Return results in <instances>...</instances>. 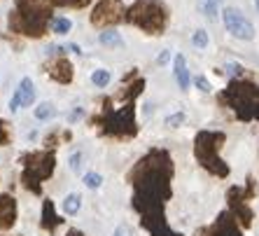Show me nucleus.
Instances as JSON below:
<instances>
[{"label":"nucleus","instance_id":"f257e3e1","mask_svg":"<svg viewBox=\"0 0 259 236\" xmlns=\"http://www.w3.org/2000/svg\"><path fill=\"white\" fill-rule=\"evenodd\" d=\"M91 127H98L101 136L115 140H128L138 133V122H136V103H124L119 108H112V98L103 101V108L96 115L89 117Z\"/></svg>","mask_w":259,"mask_h":236},{"label":"nucleus","instance_id":"f03ea898","mask_svg":"<svg viewBox=\"0 0 259 236\" xmlns=\"http://www.w3.org/2000/svg\"><path fill=\"white\" fill-rule=\"evenodd\" d=\"M217 101L224 108H229L241 122L259 120V85H254L252 80H231L227 89L217 96Z\"/></svg>","mask_w":259,"mask_h":236},{"label":"nucleus","instance_id":"7ed1b4c3","mask_svg":"<svg viewBox=\"0 0 259 236\" xmlns=\"http://www.w3.org/2000/svg\"><path fill=\"white\" fill-rule=\"evenodd\" d=\"M170 21V10L163 0H133L126 7V24L147 35H163Z\"/></svg>","mask_w":259,"mask_h":236},{"label":"nucleus","instance_id":"20e7f679","mask_svg":"<svg viewBox=\"0 0 259 236\" xmlns=\"http://www.w3.org/2000/svg\"><path fill=\"white\" fill-rule=\"evenodd\" d=\"M21 185L30 194L40 196L42 194V182L49 180L56 171V152L54 150H35L21 154Z\"/></svg>","mask_w":259,"mask_h":236},{"label":"nucleus","instance_id":"39448f33","mask_svg":"<svg viewBox=\"0 0 259 236\" xmlns=\"http://www.w3.org/2000/svg\"><path fill=\"white\" fill-rule=\"evenodd\" d=\"M224 140H227V136L222 131H199L196 138H194V154H196L199 164L208 173H212L217 178L229 176V166L220 157Z\"/></svg>","mask_w":259,"mask_h":236},{"label":"nucleus","instance_id":"423d86ee","mask_svg":"<svg viewBox=\"0 0 259 236\" xmlns=\"http://www.w3.org/2000/svg\"><path fill=\"white\" fill-rule=\"evenodd\" d=\"M52 14H42V12H24L14 7L12 12L7 14V26L14 35L21 37H30V40H40L49 33L52 28Z\"/></svg>","mask_w":259,"mask_h":236},{"label":"nucleus","instance_id":"0eeeda50","mask_svg":"<svg viewBox=\"0 0 259 236\" xmlns=\"http://www.w3.org/2000/svg\"><path fill=\"white\" fill-rule=\"evenodd\" d=\"M91 26L101 30H108L110 26H117L126 21V7L121 0H98V5L91 10Z\"/></svg>","mask_w":259,"mask_h":236},{"label":"nucleus","instance_id":"6e6552de","mask_svg":"<svg viewBox=\"0 0 259 236\" xmlns=\"http://www.w3.org/2000/svg\"><path fill=\"white\" fill-rule=\"evenodd\" d=\"M222 24H224V28H227V33H229L231 37L243 40V43H252L254 35H257L252 21H250L238 7H224L222 10Z\"/></svg>","mask_w":259,"mask_h":236},{"label":"nucleus","instance_id":"1a4fd4ad","mask_svg":"<svg viewBox=\"0 0 259 236\" xmlns=\"http://www.w3.org/2000/svg\"><path fill=\"white\" fill-rule=\"evenodd\" d=\"M45 73L49 75V80H54L56 85H70L75 80V66L66 54H59L45 66Z\"/></svg>","mask_w":259,"mask_h":236},{"label":"nucleus","instance_id":"9d476101","mask_svg":"<svg viewBox=\"0 0 259 236\" xmlns=\"http://www.w3.org/2000/svg\"><path fill=\"white\" fill-rule=\"evenodd\" d=\"M33 103H35V85H33V80L30 77H24L21 82H19L14 96L10 98V110L17 112L19 108H30Z\"/></svg>","mask_w":259,"mask_h":236},{"label":"nucleus","instance_id":"9b49d317","mask_svg":"<svg viewBox=\"0 0 259 236\" xmlns=\"http://www.w3.org/2000/svg\"><path fill=\"white\" fill-rule=\"evenodd\" d=\"M19 218V204L12 194H0V231L12 229Z\"/></svg>","mask_w":259,"mask_h":236},{"label":"nucleus","instance_id":"f8f14e48","mask_svg":"<svg viewBox=\"0 0 259 236\" xmlns=\"http://www.w3.org/2000/svg\"><path fill=\"white\" fill-rule=\"evenodd\" d=\"M61 224H63V220H61V215L56 213V204L52 199H45L42 213H40V227H42V231H47V234L52 236V234H56V229H59Z\"/></svg>","mask_w":259,"mask_h":236},{"label":"nucleus","instance_id":"ddd939ff","mask_svg":"<svg viewBox=\"0 0 259 236\" xmlns=\"http://www.w3.org/2000/svg\"><path fill=\"white\" fill-rule=\"evenodd\" d=\"M208 236H241V229H238L231 213H222L217 218V222L208 229Z\"/></svg>","mask_w":259,"mask_h":236},{"label":"nucleus","instance_id":"4468645a","mask_svg":"<svg viewBox=\"0 0 259 236\" xmlns=\"http://www.w3.org/2000/svg\"><path fill=\"white\" fill-rule=\"evenodd\" d=\"M143 89H145V77H136V80H131V82H121V89L115 98L121 101V105L136 103V98L143 94Z\"/></svg>","mask_w":259,"mask_h":236},{"label":"nucleus","instance_id":"2eb2a0df","mask_svg":"<svg viewBox=\"0 0 259 236\" xmlns=\"http://www.w3.org/2000/svg\"><path fill=\"white\" fill-rule=\"evenodd\" d=\"M173 75H175L178 87H180L182 91H189V87H192V75H189V68H187V59L182 54H175V59H173Z\"/></svg>","mask_w":259,"mask_h":236},{"label":"nucleus","instance_id":"dca6fc26","mask_svg":"<svg viewBox=\"0 0 259 236\" xmlns=\"http://www.w3.org/2000/svg\"><path fill=\"white\" fill-rule=\"evenodd\" d=\"M222 3L224 0H199V10L208 21H217V17L222 14V10H220Z\"/></svg>","mask_w":259,"mask_h":236},{"label":"nucleus","instance_id":"f3484780","mask_svg":"<svg viewBox=\"0 0 259 236\" xmlns=\"http://www.w3.org/2000/svg\"><path fill=\"white\" fill-rule=\"evenodd\" d=\"M98 43H101L103 47H115V49H119V47H124V37H121L117 30L108 28V30H103L101 35H98Z\"/></svg>","mask_w":259,"mask_h":236},{"label":"nucleus","instance_id":"a211bd4d","mask_svg":"<svg viewBox=\"0 0 259 236\" xmlns=\"http://www.w3.org/2000/svg\"><path fill=\"white\" fill-rule=\"evenodd\" d=\"M33 115H35L37 122H49L59 115V110H56L54 103H40L35 110H33Z\"/></svg>","mask_w":259,"mask_h":236},{"label":"nucleus","instance_id":"6ab92c4d","mask_svg":"<svg viewBox=\"0 0 259 236\" xmlns=\"http://www.w3.org/2000/svg\"><path fill=\"white\" fill-rule=\"evenodd\" d=\"M79 208H82V196H79L77 192H70L66 199H63V213H66V215H77Z\"/></svg>","mask_w":259,"mask_h":236},{"label":"nucleus","instance_id":"aec40b11","mask_svg":"<svg viewBox=\"0 0 259 236\" xmlns=\"http://www.w3.org/2000/svg\"><path fill=\"white\" fill-rule=\"evenodd\" d=\"M72 30V21L68 17H54L52 19V33L56 35H68Z\"/></svg>","mask_w":259,"mask_h":236},{"label":"nucleus","instance_id":"412c9836","mask_svg":"<svg viewBox=\"0 0 259 236\" xmlns=\"http://www.w3.org/2000/svg\"><path fill=\"white\" fill-rule=\"evenodd\" d=\"M91 82H94L96 87H101V89H105V87L112 82V73L105 70V68H96V70L91 73Z\"/></svg>","mask_w":259,"mask_h":236},{"label":"nucleus","instance_id":"4be33fe9","mask_svg":"<svg viewBox=\"0 0 259 236\" xmlns=\"http://www.w3.org/2000/svg\"><path fill=\"white\" fill-rule=\"evenodd\" d=\"M192 45L196 49H208V45H210V37H208V30L203 28H196L192 35Z\"/></svg>","mask_w":259,"mask_h":236},{"label":"nucleus","instance_id":"5701e85b","mask_svg":"<svg viewBox=\"0 0 259 236\" xmlns=\"http://www.w3.org/2000/svg\"><path fill=\"white\" fill-rule=\"evenodd\" d=\"M54 7H70V10H84L91 0H49Z\"/></svg>","mask_w":259,"mask_h":236},{"label":"nucleus","instance_id":"b1692460","mask_svg":"<svg viewBox=\"0 0 259 236\" xmlns=\"http://www.w3.org/2000/svg\"><path fill=\"white\" fill-rule=\"evenodd\" d=\"M12 143V127H10V122L3 120L0 117V147H5Z\"/></svg>","mask_w":259,"mask_h":236},{"label":"nucleus","instance_id":"393cba45","mask_svg":"<svg viewBox=\"0 0 259 236\" xmlns=\"http://www.w3.org/2000/svg\"><path fill=\"white\" fill-rule=\"evenodd\" d=\"M84 185L89 189H98L103 185L101 173H96V171H89V173H84Z\"/></svg>","mask_w":259,"mask_h":236},{"label":"nucleus","instance_id":"a878e982","mask_svg":"<svg viewBox=\"0 0 259 236\" xmlns=\"http://www.w3.org/2000/svg\"><path fill=\"white\" fill-rule=\"evenodd\" d=\"M185 120H187V115H185L182 110H178V112H173V115L166 117V127H168V129H178L180 124H185Z\"/></svg>","mask_w":259,"mask_h":236},{"label":"nucleus","instance_id":"bb28decb","mask_svg":"<svg viewBox=\"0 0 259 236\" xmlns=\"http://www.w3.org/2000/svg\"><path fill=\"white\" fill-rule=\"evenodd\" d=\"M224 70H227V73H229L234 80H238V77H243V75H245V68H243L241 63H236V61H229V63L224 66Z\"/></svg>","mask_w":259,"mask_h":236},{"label":"nucleus","instance_id":"cd10ccee","mask_svg":"<svg viewBox=\"0 0 259 236\" xmlns=\"http://www.w3.org/2000/svg\"><path fill=\"white\" fill-rule=\"evenodd\" d=\"M194 85H196L199 91H203V94H210L212 91V87H210V82H208L205 75H196V77H194Z\"/></svg>","mask_w":259,"mask_h":236},{"label":"nucleus","instance_id":"c85d7f7f","mask_svg":"<svg viewBox=\"0 0 259 236\" xmlns=\"http://www.w3.org/2000/svg\"><path fill=\"white\" fill-rule=\"evenodd\" d=\"M79 166H82V152H75V154H70V169L79 173Z\"/></svg>","mask_w":259,"mask_h":236},{"label":"nucleus","instance_id":"c756f323","mask_svg":"<svg viewBox=\"0 0 259 236\" xmlns=\"http://www.w3.org/2000/svg\"><path fill=\"white\" fill-rule=\"evenodd\" d=\"M112 236H133V229L128 227L126 222H124V224H119V227H117L115 234H112Z\"/></svg>","mask_w":259,"mask_h":236},{"label":"nucleus","instance_id":"7c9ffc66","mask_svg":"<svg viewBox=\"0 0 259 236\" xmlns=\"http://www.w3.org/2000/svg\"><path fill=\"white\" fill-rule=\"evenodd\" d=\"M168 61H170V49H163L161 54L157 56V63H159V66H166Z\"/></svg>","mask_w":259,"mask_h":236},{"label":"nucleus","instance_id":"2f4dec72","mask_svg":"<svg viewBox=\"0 0 259 236\" xmlns=\"http://www.w3.org/2000/svg\"><path fill=\"white\" fill-rule=\"evenodd\" d=\"M82 115H84V108H75V110H72V112H70V115H68V122H70V124H72V122H77Z\"/></svg>","mask_w":259,"mask_h":236},{"label":"nucleus","instance_id":"473e14b6","mask_svg":"<svg viewBox=\"0 0 259 236\" xmlns=\"http://www.w3.org/2000/svg\"><path fill=\"white\" fill-rule=\"evenodd\" d=\"M68 49H70L72 54H82V49H79V45H75V43H70V45H68Z\"/></svg>","mask_w":259,"mask_h":236},{"label":"nucleus","instance_id":"72a5a7b5","mask_svg":"<svg viewBox=\"0 0 259 236\" xmlns=\"http://www.w3.org/2000/svg\"><path fill=\"white\" fill-rule=\"evenodd\" d=\"M66 236H84V234H82L79 229H68V234H66Z\"/></svg>","mask_w":259,"mask_h":236},{"label":"nucleus","instance_id":"f704fd0d","mask_svg":"<svg viewBox=\"0 0 259 236\" xmlns=\"http://www.w3.org/2000/svg\"><path fill=\"white\" fill-rule=\"evenodd\" d=\"M254 7H257V14H259V0H254Z\"/></svg>","mask_w":259,"mask_h":236}]
</instances>
